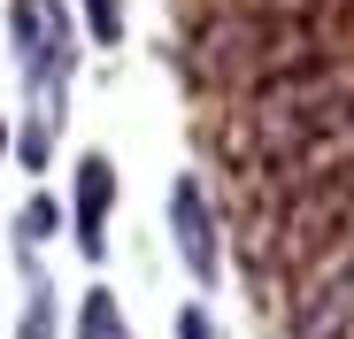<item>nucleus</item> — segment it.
I'll use <instances>...</instances> for the list:
<instances>
[{
	"mask_svg": "<svg viewBox=\"0 0 354 339\" xmlns=\"http://www.w3.org/2000/svg\"><path fill=\"white\" fill-rule=\"evenodd\" d=\"M324 54H354V8L331 16H277V8H216L193 24L185 70L216 93H254L301 62H324Z\"/></svg>",
	"mask_w": 354,
	"mask_h": 339,
	"instance_id": "1",
	"label": "nucleus"
},
{
	"mask_svg": "<svg viewBox=\"0 0 354 339\" xmlns=\"http://www.w3.org/2000/svg\"><path fill=\"white\" fill-rule=\"evenodd\" d=\"M339 116H354V54H324V62H301V70L239 93V108L223 124V147L239 154V170H254L285 147L331 131Z\"/></svg>",
	"mask_w": 354,
	"mask_h": 339,
	"instance_id": "2",
	"label": "nucleus"
},
{
	"mask_svg": "<svg viewBox=\"0 0 354 339\" xmlns=\"http://www.w3.org/2000/svg\"><path fill=\"white\" fill-rule=\"evenodd\" d=\"M331 247H354V170L277 201L262 216V232H254V262L262 270H301V262H316Z\"/></svg>",
	"mask_w": 354,
	"mask_h": 339,
	"instance_id": "3",
	"label": "nucleus"
},
{
	"mask_svg": "<svg viewBox=\"0 0 354 339\" xmlns=\"http://www.w3.org/2000/svg\"><path fill=\"white\" fill-rule=\"evenodd\" d=\"M8 46L31 85V116H62V93L77 70V24L62 0H8Z\"/></svg>",
	"mask_w": 354,
	"mask_h": 339,
	"instance_id": "4",
	"label": "nucleus"
},
{
	"mask_svg": "<svg viewBox=\"0 0 354 339\" xmlns=\"http://www.w3.org/2000/svg\"><path fill=\"white\" fill-rule=\"evenodd\" d=\"M339 170H354V116H339L331 131H316V139H301V147H285V154L239 170V178H247V193H254L262 208H277V201H292V193L339 178Z\"/></svg>",
	"mask_w": 354,
	"mask_h": 339,
	"instance_id": "5",
	"label": "nucleus"
},
{
	"mask_svg": "<svg viewBox=\"0 0 354 339\" xmlns=\"http://www.w3.org/2000/svg\"><path fill=\"white\" fill-rule=\"evenodd\" d=\"M292 339H354V247H331V255L301 262Z\"/></svg>",
	"mask_w": 354,
	"mask_h": 339,
	"instance_id": "6",
	"label": "nucleus"
},
{
	"mask_svg": "<svg viewBox=\"0 0 354 339\" xmlns=\"http://www.w3.org/2000/svg\"><path fill=\"white\" fill-rule=\"evenodd\" d=\"M169 239H177V262L193 270V286H216V270H223V232H216V201H208V185L193 178V170L169 185Z\"/></svg>",
	"mask_w": 354,
	"mask_h": 339,
	"instance_id": "7",
	"label": "nucleus"
},
{
	"mask_svg": "<svg viewBox=\"0 0 354 339\" xmlns=\"http://www.w3.org/2000/svg\"><path fill=\"white\" fill-rule=\"evenodd\" d=\"M108 208H115V162L85 154L77 162V193H70V239L85 247V262L108 255Z\"/></svg>",
	"mask_w": 354,
	"mask_h": 339,
	"instance_id": "8",
	"label": "nucleus"
},
{
	"mask_svg": "<svg viewBox=\"0 0 354 339\" xmlns=\"http://www.w3.org/2000/svg\"><path fill=\"white\" fill-rule=\"evenodd\" d=\"M16 339H54V286H46V270L24 262V324Z\"/></svg>",
	"mask_w": 354,
	"mask_h": 339,
	"instance_id": "9",
	"label": "nucleus"
},
{
	"mask_svg": "<svg viewBox=\"0 0 354 339\" xmlns=\"http://www.w3.org/2000/svg\"><path fill=\"white\" fill-rule=\"evenodd\" d=\"M77 339H131V324H124V309H115L108 286L85 293V309H77Z\"/></svg>",
	"mask_w": 354,
	"mask_h": 339,
	"instance_id": "10",
	"label": "nucleus"
},
{
	"mask_svg": "<svg viewBox=\"0 0 354 339\" xmlns=\"http://www.w3.org/2000/svg\"><path fill=\"white\" fill-rule=\"evenodd\" d=\"M54 232H62V201L31 193V201H24V216H16V239H24V247H46Z\"/></svg>",
	"mask_w": 354,
	"mask_h": 339,
	"instance_id": "11",
	"label": "nucleus"
},
{
	"mask_svg": "<svg viewBox=\"0 0 354 339\" xmlns=\"http://www.w3.org/2000/svg\"><path fill=\"white\" fill-rule=\"evenodd\" d=\"M85 24L100 46H124V0H85Z\"/></svg>",
	"mask_w": 354,
	"mask_h": 339,
	"instance_id": "12",
	"label": "nucleus"
},
{
	"mask_svg": "<svg viewBox=\"0 0 354 339\" xmlns=\"http://www.w3.org/2000/svg\"><path fill=\"white\" fill-rule=\"evenodd\" d=\"M46 147H54V116H31V124H24V139H16L24 170H46Z\"/></svg>",
	"mask_w": 354,
	"mask_h": 339,
	"instance_id": "13",
	"label": "nucleus"
},
{
	"mask_svg": "<svg viewBox=\"0 0 354 339\" xmlns=\"http://www.w3.org/2000/svg\"><path fill=\"white\" fill-rule=\"evenodd\" d=\"M223 8H277V16H331V8H354V0H223Z\"/></svg>",
	"mask_w": 354,
	"mask_h": 339,
	"instance_id": "14",
	"label": "nucleus"
},
{
	"mask_svg": "<svg viewBox=\"0 0 354 339\" xmlns=\"http://www.w3.org/2000/svg\"><path fill=\"white\" fill-rule=\"evenodd\" d=\"M177 339H223L208 309H177Z\"/></svg>",
	"mask_w": 354,
	"mask_h": 339,
	"instance_id": "15",
	"label": "nucleus"
},
{
	"mask_svg": "<svg viewBox=\"0 0 354 339\" xmlns=\"http://www.w3.org/2000/svg\"><path fill=\"white\" fill-rule=\"evenodd\" d=\"M8 147H16V124H8V116H0V154H8Z\"/></svg>",
	"mask_w": 354,
	"mask_h": 339,
	"instance_id": "16",
	"label": "nucleus"
}]
</instances>
